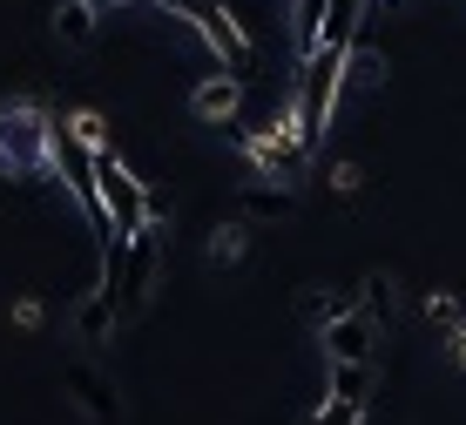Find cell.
I'll return each mask as SVG.
<instances>
[{"label":"cell","mask_w":466,"mask_h":425,"mask_svg":"<svg viewBox=\"0 0 466 425\" xmlns=\"http://www.w3.org/2000/svg\"><path fill=\"white\" fill-rule=\"evenodd\" d=\"M55 122L61 116H47L41 95H14L0 108V156H7L14 176H41L55 162Z\"/></svg>","instance_id":"obj_1"},{"label":"cell","mask_w":466,"mask_h":425,"mask_svg":"<svg viewBox=\"0 0 466 425\" xmlns=\"http://www.w3.org/2000/svg\"><path fill=\"white\" fill-rule=\"evenodd\" d=\"M345 55L351 47H311V55L298 61V136L304 149H318L331 128V102H339V75H345Z\"/></svg>","instance_id":"obj_2"},{"label":"cell","mask_w":466,"mask_h":425,"mask_svg":"<svg viewBox=\"0 0 466 425\" xmlns=\"http://www.w3.org/2000/svg\"><path fill=\"white\" fill-rule=\"evenodd\" d=\"M95 183H102V203H108V217H116L122 237H136V230H149V223H156V203L142 196V183L122 169V156L108 149V142L95 149Z\"/></svg>","instance_id":"obj_3"},{"label":"cell","mask_w":466,"mask_h":425,"mask_svg":"<svg viewBox=\"0 0 466 425\" xmlns=\"http://www.w3.org/2000/svg\"><path fill=\"white\" fill-rule=\"evenodd\" d=\"M237 108H244V75H230V68L189 88V116H203V122H237Z\"/></svg>","instance_id":"obj_4"},{"label":"cell","mask_w":466,"mask_h":425,"mask_svg":"<svg viewBox=\"0 0 466 425\" xmlns=\"http://www.w3.org/2000/svg\"><path fill=\"white\" fill-rule=\"evenodd\" d=\"M149 284H156V223L128 237V257H122V304H149Z\"/></svg>","instance_id":"obj_5"},{"label":"cell","mask_w":466,"mask_h":425,"mask_svg":"<svg viewBox=\"0 0 466 425\" xmlns=\"http://www.w3.org/2000/svg\"><path fill=\"white\" fill-rule=\"evenodd\" d=\"M372 331H379V318L365 304H351L339 324H325V351L331 358H372Z\"/></svg>","instance_id":"obj_6"},{"label":"cell","mask_w":466,"mask_h":425,"mask_svg":"<svg viewBox=\"0 0 466 425\" xmlns=\"http://www.w3.org/2000/svg\"><path fill=\"white\" fill-rule=\"evenodd\" d=\"M75 338H82V345H108V338H116V298H108L102 284L75 304Z\"/></svg>","instance_id":"obj_7"},{"label":"cell","mask_w":466,"mask_h":425,"mask_svg":"<svg viewBox=\"0 0 466 425\" xmlns=\"http://www.w3.org/2000/svg\"><path fill=\"white\" fill-rule=\"evenodd\" d=\"M95 14H102L95 0H61L55 7V35L68 47H95Z\"/></svg>","instance_id":"obj_8"},{"label":"cell","mask_w":466,"mask_h":425,"mask_svg":"<svg viewBox=\"0 0 466 425\" xmlns=\"http://www.w3.org/2000/svg\"><path fill=\"white\" fill-rule=\"evenodd\" d=\"M68 385H75V399H82V412H88V419L116 425V391H108L102 379H95L88 365H75V371H68Z\"/></svg>","instance_id":"obj_9"},{"label":"cell","mask_w":466,"mask_h":425,"mask_svg":"<svg viewBox=\"0 0 466 425\" xmlns=\"http://www.w3.org/2000/svg\"><path fill=\"white\" fill-rule=\"evenodd\" d=\"M325 14H331V0H291V41H298V61L318 47V35H325Z\"/></svg>","instance_id":"obj_10"},{"label":"cell","mask_w":466,"mask_h":425,"mask_svg":"<svg viewBox=\"0 0 466 425\" xmlns=\"http://www.w3.org/2000/svg\"><path fill=\"white\" fill-rule=\"evenodd\" d=\"M372 391V358H331V399H359Z\"/></svg>","instance_id":"obj_11"},{"label":"cell","mask_w":466,"mask_h":425,"mask_svg":"<svg viewBox=\"0 0 466 425\" xmlns=\"http://www.w3.org/2000/svg\"><path fill=\"white\" fill-rule=\"evenodd\" d=\"M237 209H244V217H291V189H264V183H244L237 189Z\"/></svg>","instance_id":"obj_12"},{"label":"cell","mask_w":466,"mask_h":425,"mask_svg":"<svg viewBox=\"0 0 466 425\" xmlns=\"http://www.w3.org/2000/svg\"><path fill=\"white\" fill-rule=\"evenodd\" d=\"M345 75H359L365 88H379V81H385V55L359 35V41H351V55H345Z\"/></svg>","instance_id":"obj_13"},{"label":"cell","mask_w":466,"mask_h":425,"mask_svg":"<svg viewBox=\"0 0 466 425\" xmlns=\"http://www.w3.org/2000/svg\"><path fill=\"white\" fill-rule=\"evenodd\" d=\"M244 223H217V230H210V264L223 270V264H237V257H244Z\"/></svg>","instance_id":"obj_14"},{"label":"cell","mask_w":466,"mask_h":425,"mask_svg":"<svg viewBox=\"0 0 466 425\" xmlns=\"http://www.w3.org/2000/svg\"><path fill=\"white\" fill-rule=\"evenodd\" d=\"M426 318L440 324V331H460V324H466V310H460L453 290H432V298H426Z\"/></svg>","instance_id":"obj_15"},{"label":"cell","mask_w":466,"mask_h":425,"mask_svg":"<svg viewBox=\"0 0 466 425\" xmlns=\"http://www.w3.org/2000/svg\"><path fill=\"white\" fill-rule=\"evenodd\" d=\"M345 310H351V298H311V304H304V318H311L318 331H325V324H339Z\"/></svg>","instance_id":"obj_16"},{"label":"cell","mask_w":466,"mask_h":425,"mask_svg":"<svg viewBox=\"0 0 466 425\" xmlns=\"http://www.w3.org/2000/svg\"><path fill=\"white\" fill-rule=\"evenodd\" d=\"M365 310H372V318H385V310H392V284H385V277L372 270V277H365V298H359Z\"/></svg>","instance_id":"obj_17"},{"label":"cell","mask_w":466,"mask_h":425,"mask_svg":"<svg viewBox=\"0 0 466 425\" xmlns=\"http://www.w3.org/2000/svg\"><path fill=\"white\" fill-rule=\"evenodd\" d=\"M359 419H365V405H359V399H331L325 412H318V425H359Z\"/></svg>","instance_id":"obj_18"},{"label":"cell","mask_w":466,"mask_h":425,"mask_svg":"<svg viewBox=\"0 0 466 425\" xmlns=\"http://www.w3.org/2000/svg\"><path fill=\"white\" fill-rule=\"evenodd\" d=\"M446 358H453V365L466 371V324H460V331H453V345H446Z\"/></svg>","instance_id":"obj_19"}]
</instances>
